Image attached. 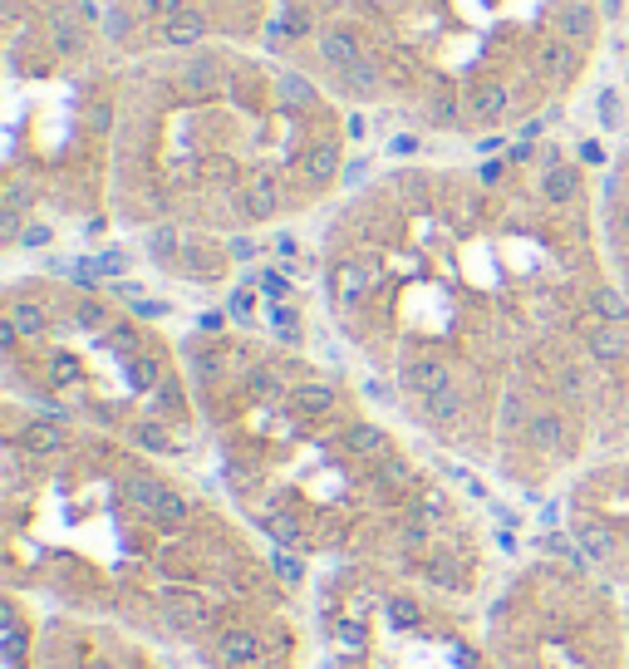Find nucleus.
Wrapping results in <instances>:
<instances>
[{"instance_id":"f257e3e1","label":"nucleus","mask_w":629,"mask_h":669,"mask_svg":"<svg viewBox=\"0 0 629 669\" xmlns=\"http://www.w3.org/2000/svg\"><path fill=\"white\" fill-rule=\"evenodd\" d=\"M320 301L433 448L541 492L629 448V291L571 148L394 163L315 242Z\"/></svg>"},{"instance_id":"f03ea898","label":"nucleus","mask_w":629,"mask_h":669,"mask_svg":"<svg viewBox=\"0 0 629 669\" xmlns=\"http://www.w3.org/2000/svg\"><path fill=\"white\" fill-rule=\"evenodd\" d=\"M236 512L295 561H344L467 601L487 542L443 473L340 369L290 340L207 325L182 340Z\"/></svg>"},{"instance_id":"7ed1b4c3","label":"nucleus","mask_w":629,"mask_h":669,"mask_svg":"<svg viewBox=\"0 0 629 669\" xmlns=\"http://www.w3.org/2000/svg\"><path fill=\"white\" fill-rule=\"evenodd\" d=\"M5 586L207 660L241 620L290 615L281 556L158 453L0 409Z\"/></svg>"},{"instance_id":"20e7f679","label":"nucleus","mask_w":629,"mask_h":669,"mask_svg":"<svg viewBox=\"0 0 629 669\" xmlns=\"http://www.w3.org/2000/svg\"><path fill=\"white\" fill-rule=\"evenodd\" d=\"M349 109L271 45H192L128 64L114 222L133 232L251 237L335 202Z\"/></svg>"},{"instance_id":"39448f33","label":"nucleus","mask_w":629,"mask_h":669,"mask_svg":"<svg viewBox=\"0 0 629 669\" xmlns=\"http://www.w3.org/2000/svg\"><path fill=\"white\" fill-rule=\"evenodd\" d=\"M261 45L349 114L502 148L590 89L610 0H276Z\"/></svg>"},{"instance_id":"423d86ee","label":"nucleus","mask_w":629,"mask_h":669,"mask_svg":"<svg viewBox=\"0 0 629 669\" xmlns=\"http://www.w3.org/2000/svg\"><path fill=\"white\" fill-rule=\"evenodd\" d=\"M128 55L89 0H0L5 251L114 217V148Z\"/></svg>"},{"instance_id":"0eeeda50","label":"nucleus","mask_w":629,"mask_h":669,"mask_svg":"<svg viewBox=\"0 0 629 669\" xmlns=\"http://www.w3.org/2000/svg\"><path fill=\"white\" fill-rule=\"evenodd\" d=\"M0 374L5 399L168 463L207 443L182 340L89 281L50 271L5 281Z\"/></svg>"},{"instance_id":"6e6552de","label":"nucleus","mask_w":629,"mask_h":669,"mask_svg":"<svg viewBox=\"0 0 629 669\" xmlns=\"http://www.w3.org/2000/svg\"><path fill=\"white\" fill-rule=\"evenodd\" d=\"M580 551L531 561L502 586L487 615V655L497 669H629V620Z\"/></svg>"},{"instance_id":"1a4fd4ad","label":"nucleus","mask_w":629,"mask_h":669,"mask_svg":"<svg viewBox=\"0 0 629 669\" xmlns=\"http://www.w3.org/2000/svg\"><path fill=\"white\" fill-rule=\"evenodd\" d=\"M128 60L241 40L261 45L276 0H89Z\"/></svg>"},{"instance_id":"9d476101","label":"nucleus","mask_w":629,"mask_h":669,"mask_svg":"<svg viewBox=\"0 0 629 669\" xmlns=\"http://www.w3.org/2000/svg\"><path fill=\"white\" fill-rule=\"evenodd\" d=\"M566 527L575 551L629 591V448L590 463L566 487Z\"/></svg>"},{"instance_id":"9b49d317","label":"nucleus","mask_w":629,"mask_h":669,"mask_svg":"<svg viewBox=\"0 0 629 669\" xmlns=\"http://www.w3.org/2000/svg\"><path fill=\"white\" fill-rule=\"evenodd\" d=\"M35 669H168L158 650L109 620H84V615H45L40 620V650Z\"/></svg>"},{"instance_id":"f8f14e48","label":"nucleus","mask_w":629,"mask_h":669,"mask_svg":"<svg viewBox=\"0 0 629 669\" xmlns=\"http://www.w3.org/2000/svg\"><path fill=\"white\" fill-rule=\"evenodd\" d=\"M600 222H605L610 261H615V271H620V281L629 291V138L600 178Z\"/></svg>"}]
</instances>
